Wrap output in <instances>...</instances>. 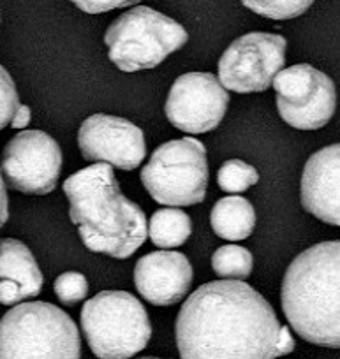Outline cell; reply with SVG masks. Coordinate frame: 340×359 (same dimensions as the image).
<instances>
[{"label": "cell", "mask_w": 340, "mask_h": 359, "mask_svg": "<svg viewBox=\"0 0 340 359\" xmlns=\"http://www.w3.org/2000/svg\"><path fill=\"white\" fill-rule=\"evenodd\" d=\"M182 359H275L296 347L273 306L244 280L197 287L175 324Z\"/></svg>", "instance_id": "cell-1"}, {"label": "cell", "mask_w": 340, "mask_h": 359, "mask_svg": "<svg viewBox=\"0 0 340 359\" xmlns=\"http://www.w3.org/2000/svg\"><path fill=\"white\" fill-rule=\"evenodd\" d=\"M69 217L90 252L127 259L147 241L145 212L119 187L113 165H89L64 182Z\"/></svg>", "instance_id": "cell-2"}, {"label": "cell", "mask_w": 340, "mask_h": 359, "mask_svg": "<svg viewBox=\"0 0 340 359\" xmlns=\"http://www.w3.org/2000/svg\"><path fill=\"white\" fill-rule=\"evenodd\" d=\"M280 303L298 337L340 348V241H321L293 259Z\"/></svg>", "instance_id": "cell-3"}, {"label": "cell", "mask_w": 340, "mask_h": 359, "mask_svg": "<svg viewBox=\"0 0 340 359\" xmlns=\"http://www.w3.org/2000/svg\"><path fill=\"white\" fill-rule=\"evenodd\" d=\"M74 320L44 302L16 305L0 319V359H79Z\"/></svg>", "instance_id": "cell-4"}, {"label": "cell", "mask_w": 340, "mask_h": 359, "mask_svg": "<svg viewBox=\"0 0 340 359\" xmlns=\"http://www.w3.org/2000/svg\"><path fill=\"white\" fill-rule=\"evenodd\" d=\"M81 330L99 359H129L143 351L152 323L140 299L127 291H103L81 309Z\"/></svg>", "instance_id": "cell-5"}, {"label": "cell", "mask_w": 340, "mask_h": 359, "mask_svg": "<svg viewBox=\"0 0 340 359\" xmlns=\"http://www.w3.org/2000/svg\"><path fill=\"white\" fill-rule=\"evenodd\" d=\"M187 39L189 34L178 22L148 6L120 15L104 34L110 60L124 72L157 67Z\"/></svg>", "instance_id": "cell-6"}, {"label": "cell", "mask_w": 340, "mask_h": 359, "mask_svg": "<svg viewBox=\"0 0 340 359\" xmlns=\"http://www.w3.org/2000/svg\"><path fill=\"white\" fill-rule=\"evenodd\" d=\"M141 182L159 205L192 206L203 203L208 187L207 148L196 137L161 144L141 169Z\"/></svg>", "instance_id": "cell-7"}, {"label": "cell", "mask_w": 340, "mask_h": 359, "mask_svg": "<svg viewBox=\"0 0 340 359\" xmlns=\"http://www.w3.org/2000/svg\"><path fill=\"white\" fill-rule=\"evenodd\" d=\"M273 88L280 118L294 129H321L336 109L335 83L310 64L282 69L273 79Z\"/></svg>", "instance_id": "cell-8"}, {"label": "cell", "mask_w": 340, "mask_h": 359, "mask_svg": "<svg viewBox=\"0 0 340 359\" xmlns=\"http://www.w3.org/2000/svg\"><path fill=\"white\" fill-rule=\"evenodd\" d=\"M282 36L251 32L235 39L218 60V81L237 94H258L273 85L286 65Z\"/></svg>", "instance_id": "cell-9"}, {"label": "cell", "mask_w": 340, "mask_h": 359, "mask_svg": "<svg viewBox=\"0 0 340 359\" xmlns=\"http://www.w3.org/2000/svg\"><path fill=\"white\" fill-rule=\"evenodd\" d=\"M2 171L9 187L22 194H50L62 172V150L50 134L23 130L6 144Z\"/></svg>", "instance_id": "cell-10"}, {"label": "cell", "mask_w": 340, "mask_h": 359, "mask_svg": "<svg viewBox=\"0 0 340 359\" xmlns=\"http://www.w3.org/2000/svg\"><path fill=\"white\" fill-rule=\"evenodd\" d=\"M230 106V95L211 72H187L176 78L166 101V118L189 134L217 129Z\"/></svg>", "instance_id": "cell-11"}, {"label": "cell", "mask_w": 340, "mask_h": 359, "mask_svg": "<svg viewBox=\"0 0 340 359\" xmlns=\"http://www.w3.org/2000/svg\"><path fill=\"white\" fill-rule=\"evenodd\" d=\"M83 158L106 162L124 171H133L147 157L143 130L120 116L96 113L83 120L78 133Z\"/></svg>", "instance_id": "cell-12"}, {"label": "cell", "mask_w": 340, "mask_h": 359, "mask_svg": "<svg viewBox=\"0 0 340 359\" xmlns=\"http://www.w3.org/2000/svg\"><path fill=\"white\" fill-rule=\"evenodd\" d=\"M192 266L180 252L157 250L138 259L134 285L155 306H171L182 302L192 285Z\"/></svg>", "instance_id": "cell-13"}, {"label": "cell", "mask_w": 340, "mask_h": 359, "mask_svg": "<svg viewBox=\"0 0 340 359\" xmlns=\"http://www.w3.org/2000/svg\"><path fill=\"white\" fill-rule=\"evenodd\" d=\"M301 206L315 219L340 226V143L308 157L301 175Z\"/></svg>", "instance_id": "cell-14"}, {"label": "cell", "mask_w": 340, "mask_h": 359, "mask_svg": "<svg viewBox=\"0 0 340 359\" xmlns=\"http://www.w3.org/2000/svg\"><path fill=\"white\" fill-rule=\"evenodd\" d=\"M0 280L16 282L22 299L36 298L43 291V273L23 241L15 238L0 240Z\"/></svg>", "instance_id": "cell-15"}, {"label": "cell", "mask_w": 340, "mask_h": 359, "mask_svg": "<svg viewBox=\"0 0 340 359\" xmlns=\"http://www.w3.org/2000/svg\"><path fill=\"white\" fill-rule=\"evenodd\" d=\"M214 233L222 240H247L256 227V210L242 196H228L215 203L210 213Z\"/></svg>", "instance_id": "cell-16"}, {"label": "cell", "mask_w": 340, "mask_h": 359, "mask_svg": "<svg viewBox=\"0 0 340 359\" xmlns=\"http://www.w3.org/2000/svg\"><path fill=\"white\" fill-rule=\"evenodd\" d=\"M192 233L190 217L183 210L162 208L152 215L148 236L159 248H176L185 243Z\"/></svg>", "instance_id": "cell-17"}, {"label": "cell", "mask_w": 340, "mask_h": 359, "mask_svg": "<svg viewBox=\"0 0 340 359\" xmlns=\"http://www.w3.org/2000/svg\"><path fill=\"white\" fill-rule=\"evenodd\" d=\"M254 257L251 250L238 245L218 247L211 255V269L217 277L225 280H244L252 273Z\"/></svg>", "instance_id": "cell-18"}, {"label": "cell", "mask_w": 340, "mask_h": 359, "mask_svg": "<svg viewBox=\"0 0 340 359\" xmlns=\"http://www.w3.org/2000/svg\"><path fill=\"white\" fill-rule=\"evenodd\" d=\"M259 182V175L254 165L240 161V158H231L225 161L218 168L217 184L228 194H242L249 187Z\"/></svg>", "instance_id": "cell-19"}, {"label": "cell", "mask_w": 340, "mask_h": 359, "mask_svg": "<svg viewBox=\"0 0 340 359\" xmlns=\"http://www.w3.org/2000/svg\"><path fill=\"white\" fill-rule=\"evenodd\" d=\"M315 0H242L252 13L270 20H291L303 15Z\"/></svg>", "instance_id": "cell-20"}, {"label": "cell", "mask_w": 340, "mask_h": 359, "mask_svg": "<svg viewBox=\"0 0 340 359\" xmlns=\"http://www.w3.org/2000/svg\"><path fill=\"white\" fill-rule=\"evenodd\" d=\"M53 289L62 305L72 306L86 298V294H89V282H86L85 275L78 273V271H67V273H62L55 280Z\"/></svg>", "instance_id": "cell-21"}, {"label": "cell", "mask_w": 340, "mask_h": 359, "mask_svg": "<svg viewBox=\"0 0 340 359\" xmlns=\"http://www.w3.org/2000/svg\"><path fill=\"white\" fill-rule=\"evenodd\" d=\"M20 106L22 104H20L15 81H13L8 69L0 65V130L11 126Z\"/></svg>", "instance_id": "cell-22"}, {"label": "cell", "mask_w": 340, "mask_h": 359, "mask_svg": "<svg viewBox=\"0 0 340 359\" xmlns=\"http://www.w3.org/2000/svg\"><path fill=\"white\" fill-rule=\"evenodd\" d=\"M71 2L78 6L83 13L99 15V13L113 11V9L129 8V6L138 4L140 0H71Z\"/></svg>", "instance_id": "cell-23"}, {"label": "cell", "mask_w": 340, "mask_h": 359, "mask_svg": "<svg viewBox=\"0 0 340 359\" xmlns=\"http://www.w3.org/2000/svg\"><path fill=\"white\" fill-rule=\"evenodd\" d=\"M22 302L20 285L13 280H0V305L13 306Z\"/></svg>", "instance_id": "cell-24"}, {"label": "cell", "mask_w": 340, "mask_h": 359, "mask_svg": "<svg viewBox=\"0 0 340 359\" xmlns=\"http://www.w3.org/2000/svg\"><path fill=\"white\" fill-rule=\"evenodd\" d=\"M9 219V199L8 191H6V184L2 180V171H0V227L4 226Z\"/></svg>", "instance_id": "cell-25"}, {"label": "cell", "mask_w": 340, "mask_h": 359, "mask_svg": "<svg viewBox=\"0 0 340 359\" xmlns=\"http://www.w3.org/2000/svg\"><path fill=\"white\" fill-rule=\"evenodd\" d=\"M30 116H32V115H30L29 106L22 104V106H20L18 111H16L15 118H13L11 127H13V129H23V127H27L30 123Z\"/></svg>", "instance_id": "cell-26"}, {"label": "cell", "mask_w": 340, "mask_h": 359, "mask_svg": "<svg viewBox=\"0 0 340 359\" xmlns=\"http://www.w3.org/2000/svg\"><path fill=\"white\" fill-rule=\"evenodd\" d=\"M141 359H161V358H141Z\"/></svg>", "instance_id": "cell-27"}]
</instances>
